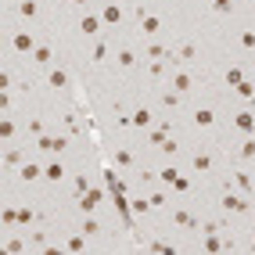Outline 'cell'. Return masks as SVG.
<instances>
[{"mask_svg": "<svg viewBox=\"0 0 255 255\" xmlns=\"http://www.w3.org/2000/svg\"><path fill=\"white\" fill-rule=\"evenodd\" d=\"M36 148L47 151V154H58V151H65V148H68V140H65V136H51V133H43L40 140H36Z\"/></svg>", "mask_w": 255, "mask_h": 255, "instance_id": "obj_1", "label": "cell"}, {"mask_svg": "<svg viewBox=\"0 0 255 255\" xmlns=\"http://www.w3.org/2000/svg\"><path fill=\"white\" fill-rule=\"evenodd\" d=\"M223 208H226V212H248V198L226 190V194H223Z\"/></svg>", "mask_w": 255, "mask_h": 255, "instance_id": "obj_2", "label": "cell"}, {"mask_svg": "<svg viewBox=\"0 0 255 255\" xmlns=\"http://www.w3.org/2000/svg\"><path fill=\"white\" fill-rule=\"evenodd\" d=\"M11 47H15L18 54H33V51H36V40H33L29 33H18L15 40H11Z\"/></svg>", "mask_w": 255, "mask_h": 255, "instance_id": "obj_3", "label": "cell"}, {"mask_svg": "<svg viewBox=\"0 0 255 255\" xmlns=\"http://www.w3.org/2000/svg\"><path fill=\"white\" fill-rule=\"evenodd\" d=\"M234 122H238L241 133H255V115L252 112H238V115H234Z\"/></svg>", "mask_w": 255, "mask_h": 255, "instance_id": "obj_4", "label": "cell"}, {"mask_svg": "<svg viewBox=\"0 0 255 255\" xmlns=\"http://www.w3.org/2000/svg\"><path fill=\"white\" fill-rule=\"evenodd\" d=\"M190 86H194V79H190L187 72H176V76H172V90H176V94H187Z\"/></svg>", "mask_w": 255, "mask_h": 255, "instance_id": "obj_5", "label": "cell"}, {"mask_svg": "<svg viewBox=\"0 0 255 255\" xmlns=\"http://www.w3.org/2000/svg\"><path fill=\"white\" fill-rule=\"evenodd\" d=\"M47 83L54 90H61V86H68V72L65 68H51V76H47Z\"/></svg>", "mask_w": 255, "mask_h": 255, "instance_id": "obj_6", "label": "cell"}, {"mask_svg": "<svg viewBox=\"0 0 255 255\" xmlns=\"http://www.w3.org/2000/svg\"><path fill=\"white\" fill-rule=\"evenodd\" d=\"M97 202H101V190H86V194H83V202H79V208H83V212H94Z\"/></svg>", "mask_w": 255, "mask_h": 255, "instance_id": "obj_7", "label": "cell"}, {"mask_svg": "<svg viewBox=\"0 0 255 255\" xmlns=\"http://www.w3.org/2000/svg\"><path fill=\"white\" fill-rule=\"evenodd\" d=\"M194 58H198V47H194V43H184V47L172 54V61H194Z\"/></svg>", "mask_w": 255, "mask_h": 255, "instance_id": "obj_8", "label": "cell"}, {"mask_svg": "<svg viewBox=\"0 0 255 255\" xmlns=\"http://www.w3.org/2000/svg\"><path fill=\"white\" fill-rule=\"evenodd\" d=\"M162 29V22H158V18H154V15H144L140 18V33H148V36H154V33H158Z\"/></svg>", "mask_w": 255, "mask_h": 255, "instance_id": "obj_9", "label": "cell"}, {"mask_svg": "<svg viewBox=\"0 0 255 255\" xmlns=\"http://www.w3.org/2000/svg\"><path fill=\"white\" fill-rule=\"evenodd\" d=\"M79 29H83V36H94L97 29H101V18H97V15H86V18H83V25H79Z\"/></svg>", "mask_w": 255, "mask_h": 255, "instance_id": "obj_10", "label": "cell"}, {"mask_svg": "<svg viewBox=\"0 0 255 255\" xmlns=\"http://www.w3.org/2000/svg\"><path fill=\"white\" fill-rule=\"evenodd\" d=\"M101 22H108V25H115V22H122V11L115 4H108L104 11H101Z\"/></svg>", "mask_w": 255, "mask_h": 255, "instance_id": "obj_11", "label": "cell"}, {"mask_svg": "<svg viewBox=\"0 0 255 255\" xmlns=\"http://www.w3.org/2000/svg\"><path fill=\"white\" fill-rule=\"evenodd\" d=\"M43 176H47V180H54V184H58V180L65 176V166H61V162H51V166L43 169Z\"/></svg>", "mask_w": 255, "mask_h": 255, "instance_id": "obj_12", "label": "cell"}, {"mask_svg": "<svg viewBox=\"0 0 255 255\" xmlns=\"http://www.w3.org/2000/svg\"><path fill=\"white\" fill-rule=\"evenodd\" d=\"M18 11H22V18H36V15H40V4H36V0H22Z\"/></svg>", "mask_w": 255, "mask_h": 255, "instance_id": "obj_13", "label": "cell"}, {"mask_svg": "<svg viewBox=\"0 0 255 255\" xmlns=\"http://www.w3.org/2000/svg\"><path fill=\"white\" fill-rule=\"evenodd\" d=\"M130 122L133 126H151V112H148V108H136V112L130 115Z\"/></svg>", "mask_w": 255, "mask_h": 255, "instance_id": "obj_14", "label": "cell"}, {"mask_svg": "<svg viewBox=\"0 0 255 255\" xmlns=\"http://www.w3.org/2000/svg\"><path fill=\"white\" fill-rule=\"evenodd\" d=\"M36 176H43V169H40V166H33V162H25V166H22V180L29 184V180H36Z\"/></svg>", "mask_w": 255, "mask_h": 255, "instance_id": "obj_15", "label": "cell"}, {"mask_svg": "<svg viewBox=\"0 0 255 255\" xmlns=\"http://www.w3.org/2000/svg\"><path fill=\"white\" fill-rule=\"evenodd\" d=\"M33 61H40V65H47V61H51V47H47V43H40V47L33 51Z\"/></svg>", "mask_w": 255, "mask_h": 255, "instance_id": "obj_16", "label": "cell"}, {"mask_svg": "<svg viewBox=\"0 0 255 255\" xmlns=\"http://www.w3.org/2000/svg\"><path fill=\"white\" fill-rule=\"evenodd\" d=\"M205 252H223V241H220V234H205Z\"/></svg>", "mask_w": 255, "mask_h": 255, "instance_id": "obj_17", "label": "cell"}, {"mask_svg": "<svg viewBox=\"0 0 255 255\" xmlns=\"http://www.w3.org/2000/svg\"><path fill=\"white\" fill-rule=\"evenodd\" d=\"M172 220H176L180 226H190V230H198V220H194V216H190V212H176V216H172Z\"/></svg>", "mask_w": 255, "mask_h": 255, "instance_id": "obj_18", "label": "cell"}, {"mask_svg": "<svg viewBox=\"0 0 255 255\" xmlns=\"http://www.w3.org/2000/svg\"><path fill=\"white\" fill-rule=\"evenodd\" d=\"M238 187L244 190V198H248L252 190H255V184H252V176H248V172H238Z\"/></svg>", "mask_w": 255, "mask_h": 255, "instance_id": "obj_19", "label": "cell"}, {"mask_svg": "<svg viewBox=\"0 0 255 255\" xmlns=\"http://www.w3.org/2000/svg\"><path fill=\"white\" fill-rule=\"evenodd\" d=\"M194 169H198V172L212 169V154H194Z\"/></svg>", "mask_w": 255, "mask_h": 255, "instance_id": "obj_20", "label": "cell"}, {"mask_svg": "<svg viewBox=\"0 0 255 255\" xmlns=\"http://www.w3.org/2000/svg\"><path fill=\"white\" fill-rule=\"evenodd\" d=\"M212 119H216V115L208 112V108H202V112H194V122H198V126H212Z\"/></svg>", "mask_w": 255, "mask_h": 255, "instance_id": "obj_21", "label": "cell"}, {"mask_svg": "<svg viewBox=\"0 0 255 255\" xmlns=\"http://www.w3.org/2000/svg\"><path fill=\"white\" fill-rule=\"evenodd\" d=\"M119 65H122V68H133V65H136V54H133V51H119Z\"/></svg>", "mask_w": 255, "mask_h": 255, "instance_id": "obj_22", "label": "cell"}, {"mask_svg": "<svg viewBox=\"0 0 255 255\" xmlns=\"http://www.w3.org/2000/svg\"><path fill=\"white\" fill-rule=\"evenodd\" d=\"M115 166L130 169V166H133V154H130V151H115Z\"/></svg>", "mask_w": 255, "mask_h": 255, "instance_id": "obj_23", "label": "cell"}, {"mask_svg": "<svg viewBox=\"0 0 255 255\" xmlns=\"http://www.w3.org/2000/svg\"><path fill=\"white\" fill-rule=\"evenodd\" d=\"M176 176H180V172L172 169V166H166V169L158 172V180H162V184H176Z\"/></svg>", "mask_w": 255, "mask_h": 255, "instance_id": "obj_24", "label": "cell"}, {"mask_svg": "<svg viewBox=\"0 0 255 255\" xmlns=\"http://www.w3.org/2000/svg\"><path fill=\"white\" fill-rule=\"evenodd\" d=\"M86 190H90V180L83 176V172H79V176H76V194H79V198H83V194H86Z\"/></svg>", "mask_w": 255, "mask_h": 255, "instance_id": "obj_25", "label": "cell"}, {"mask_svg": "<svg viewBox=\"0 0 255 255\" xmlns=\"http://www.w3.org/2000/svg\"><path fill=\"white\" fill-rule=\"evenodd\" d=\"M238 94L241 97H255V83H244V79H241V83H238Z\"/></svg>", "mask_w": 255, "mask_h": 255, "instance_id": "obj_26", "label": "cell"}, {"mask_svg": "<svg viewBox=\"0 0 255 255\" xmlns=\"http://www.w3.org/2000/svg\"><path fill=\"white\" fill-rule=\"evenodd\" d=\"M148 208H154V205H151V198H140V202H133V212H136V216L148 212Z\"/></svg>", "mask_w": 255, "mask_h": 255, "instance_id": "obj_27", "label": "cell"}, {"mask_svg": "<svg viewBox=\"0 0 255 255\" xmlns=\"http://www.w3.org/2000/svg\"><path fill=\"white\" fill-rule=\"evenodd\" d=\"M241 158L248 162V158H255V140H244V148H241Z\"/></svg>", "mask_w": 255, "mask_h": 255, "instance_id": "obj_28", "label": "cell"}, {"mask_svg": "<svg viewBox=\"0 0 255 255\" xmlns=\"http://www.w3.org/2000/svg\"><path fill=\"white\" fill-rule=\"evenodd\" d=\"M108 58V43H97L94 47V61H104Z\"/></svg>", "mask_w": 255, "mask_h": 255, "instance_id": "obj_29", "label": "cell"}, {"mask_svg": "<svg viewBox=\"0 0 255 255\" xmlns=\"http://www.w3.org/2000/svg\"><path fill=\"white\" fill-rule=\"evenodd\" d=\"M241 47H248V51H255V33H241Z\"/></svg>", "mask_w": 255, "mask_h": 255, "instance_id": "obj_30", "label": "cell"}, {"mask_svg": "<svg viewBox=\"0 0 255 255\" xmlns=\"http://www.w3.org/2000/svg\"><path fill=\"white\" fill-rule=\"evenodd\" d=\"M15 133V126H11V119H4V122H0V136H4V140H7V136H11Z\"/></svg>", "mask_w": 255, "mask_h": 255, "instance_id": "obj_31", "label": "cell"}, {"mask_svg": "<svg viewBox=\"0 0 255 255\" xmlns=\"http://www.w3.org/2000/svg\"><path fill=\"white\" fill-rule=\"evenodd\" d=\"M97 230H101V223H97V220H86L83 223V234H97Z\"/></svg>", "mask_w": 255, "mask_h": 255, "instance_id": "obj_32", "label": "cell"}, {"mask_svg": "<svg viewBox=\"0 0 255 255\" xmlns=\"http://www.w3.org/2000/svg\"><path fill=\"white\" fill-rule=\"evenodd\" d=\"M18 223H22V226L33 223V208H22V212H18Z\"/></svg>", "mask_w": 255, "mask_h": 255, "instance_id": "obj_33", "label": "cell"}, {"mask_svg": "<svg viewBox=\"0 0 255 255\" xmlns=\"http://www.w3.org/2000/svg\"><path fill=\"white\" fill-rule=\"evenodd\" d=\"M68 252H83V238H68Z\"/></svg>", "mask_w": 255, "mask_h": 255, "instance_id": "obj_34", "label": "cell"}, {"mask_svg": "<svg viewBox=\"0 0 255 255\" xmlns=\"http://www.w3.org/2000/svg\"><path fill=\"white\" fill-rule=\"evenodd\" d=\"M226 83L238 86V83H241V72H238V68H230V72H226Z\"/></svg>", "mask_w": 255, "mask_h": 255, "instance_id": "obj_35", "label": "cell"}, {"mask_svg": "<svg viewBox=\"0 0 255 255\" xmlns=\"http://www.w3.org/2000/svg\"><path fill=\"white\" fill-rule=\"evenodd\" d=\"M230 4H234V0H212L216 11H230Z\"/></svg>", "mask_w": 255, "mask_h": 255, "instance_id": "obj_36", "label": "cell"}, {"mask_svg": "<svg viewBox=\"0 0 255 255\" xmlns=\"http://www.w3.org/2000/svg\"><path fill=\"white\" fill-rule=\"evenodd\" d=\"M29 133H36V136H43V122H40V119H33V122H29Z\"/></svg>", "mask_w": 255, "mask_h": 255, "instance_id": "obj_37", "label": "cell"}, {"mask_svg": "<svg viewBox=\"0 0 255 255\" xmlns=\"http://www.w3.org/2000/svg\"><path fill=\"white\" fill-rule=\"evenodd\" d=\"M7 252H25V241H7Z\"/></svg>", "mask_w": 255, "mask_h": 255, "instance_id": "obj_38", "label": "cell"}, {"mask_svg": "<svg viewBox=\"0 0 255 255\" xmlns=\"http://www.w3.org/2000/svg\"><path fill=\"white\" fill-rule=\"evenodd\" d=\"M72 4H86V0H72Z\"/></svg>", "mask_w": 255, "mask_h": 255, "instance_id": "obj_39", "label": "cell"}]
</instances>
